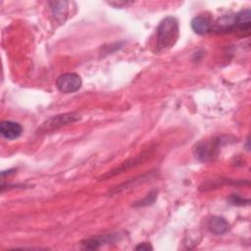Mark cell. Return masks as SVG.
<instances>
[{
    "mask_svg": "<svg viewBox=\"0 0 251 251\" xmlns=\"http://www.w3.org/2000/svg\"><path fill=\"white\" fill-rule=\"evenodd\" d=\"M251 10L245 9L234 14L235 31H248L251 27Z\"/></svg>",
    "mask_w": 251,
    "mask_h": 251,
    "instance_id": "obj_11",
    "label": "cell"
},
{
    "mask_svg": "<svg viewBox=\"0 0 251 251\" xmlns=\"http://www.w3.org/2000/svg\"><path fill=\"white\" fill-rule=\"evenodd\" d=\"M1 135L9 140L17 139L23 132V127L20 124L12 121H3L0 125Z\"/></svg>",
    "mask_w": 251,
    "mask_h": 251,
    "instance_id": "obj_6",
    "label": "cell"
},
{
    "mask_svg": "<svg viewBox=\"0 0 251 251\" xmlns=\"http://www.w3.org/2000/svg\"><path fill=\"white\" fill-rule=\"evenodd\" d=\"M132 2H126V1H118V2H109V5L114 6L115 8H125L130 5Z\"/></svg>",
    "mask_w": 251,
    "mask_h": 251,
    "instance_id": "obj_15",
    "label": "cell"
},
{
    "mask_svg": "<svg viewBox=\"0 0 251 251\" xmlns=\"http://www.w3.org/2000/svg\"><path fill=\"white\" fill-rule=\"evenodd\" d=\"M179 34L177 20L173 16L163 19L156 29V48L164 50L173 47Z\"/></svg>",
    "mask_w": 251,
    "mask_h": 251,
    "instance_id": "obj_1",
    "label": "cell"
},
{
    "mask_svg": "<svg viewBox=\"0 0 251 251\" xmlns=\"http://www.w3.org/2000/svg\"><path fill=\"white\" fill-rule=\"evenodd\" d=\"M228 201L232 205H235V206H243V205H248L250 203L249 199H244V198H242L241 196H239L237 194L230 195L228 197Z\"/></svg>",
    "mask_w": 251,
    "mask_h": 251,
    "instance_id": "obj_14",
    "label": "cell"
},
{
    "mask_svg": "<svg viewBox=\"0 0 251 251\" xmlns=\"http://www.w3.org/2000/svg\"><path fill=\"white\" fill-rule=\"evenodd\" d=\"M80 118H81L80 115L77 113H67V114H61L55 117H51L41 125V126L38 128V131L40 133L53 131L54 129H58L61 126H67L69 124H73L80 120Z\"/></svg>",
    "mask_w": 251,
    "mask_h": 251,
    "instance_id": "obj_4",
    "label": "cell"
},
{
    "mask_svg": "<svg viewBox=\"0 0 251 251\" xmlns=\"http://www.w3.org/2000/svg\"><path fill=\"white\" fill-rule=\"evenodd\" d=\"M49 4L51 6V11L53 16L60 22L64 21L63 17L65 18L68 13V2L57 1V2H50Z\"/></svg>",
    "mask_w": 251,
    "mask_h": 251,
    "instance_id": "obj_12",
    "label": "cell"
},
{
    "mask_svg": "<svg viewBox=\"0 0 251 251\" xmlns=\"http://www.w3.org/2000/svg\"><path fill=\"white\" fill-rule=\"evenodd\" d=\"M120 237L121 235L119 233H110V234H104V235H99V236L85 239L81 243L88 249H97L101 245L109 244V243L115 242L116 240H119Z\"/></svg>",
    "mask_w": 251,
    "mask_h": 251,
    "instance_id": "obj_7",
    "label": "cell"
},
{
    "mask_svg": "<svg viewBox=\"0 0 251 251\" xmlns=\"http://www.w3.org/2000/svg\"><path fill=\"white\" fill-rule=\"evenodd\" d=\"M207 227L212 233L221 235L227 232V230L229 229V224L223 217L213 216L208 220Z\"/></svg>",
    "mask_w": 251,
    "mask_h": 251,
    "instance_id": "obj_9",
    "label": "cell"
},
{
    "mask_svg": "<svg viewBox=\"0 0 251 251\" xmlns=\"http://www.w3.org/2000/svg\"><path fill=\"white\" fill-rule=\"evenodd\" d=\"M155 174L156 173H154V171H151V172H148V173H146V174H144L142 176H136V177H134V178H132V179H130V180H128L126 182H124V183L116 186L111 191H109V194L110 195H115V194L120 193V192H122L124 190H126V189H128L130 187H134L137 184H140L142 182H146L151 177H153L155 176Z\"/></svg>",
    "mask_w": 251,
    "mask_h": 251,
    "instance_id": "obj_8",
    "label": "cell"
},
{
    "mask_svg": "<svg viewBox=\"0 0 251 251\" xmlns=\"http://www.w3.org/2000/svg\"><path fill=\"white\" fill-rule=\"evenodd\" d=\"M152 151H153V149L150 148V149L145 150L142 153H140V154H138V155H136L134 157H131V158L126 160L125 162L120 164L118 167H116V168L112 169L111 171H109V172L105 173L104 175H102L98 178V180H106V179L112 178V177H114V176H116L118 175H121V174L125 173L126 171H128V170H130V169H132V168H134V167L144 163L150 157V155L152 154Z\"/></svg>",
    "mask_w": 251,
    "mask_h": 251,
    "instance_id": "obj_2",
    "label": "cell"
},
{
    "mask_svg": "<svg viewBox=\"0 0 251 251\" xmlns=\"http://www.w3.org/2000/svg\"><path fill=\"white\" fill-rule=\"evenodd\" d=\"M157 194H158L157 190L153 189V190H151L143 199H141V200L135 202V203L133 204V206H134V207H144V206L151 205V204H153V203L155 202V200H156V198H157Z\"/></svg>",
    "mask_w": 251,
    "mask_h": 251,
    "instance_id": "obj_13",
    "label": "cell"
},
{
    "mask_svg": "<svg viewBox=\"0 0 251 251\" xmlns=\"http://www.w3.org/2000/svg\"><path fill=\"white\" fill-rule=\"evenodd\" d=\"M191 28L197 34H206L212 31V23L211 20L204 15H199L194 17L190 23Z\"/></svg>",
    "mask_w": 251,
    "mask_h": 251,
    "instance_id": "obj_10",
    "label": "cell"
},
{
    "mask_svg": "<svg viewBox=\"0 0 251 251\" xmlns=\"http://www.w3.org/2000/svg\"><path fill=\"white\" fill-rule=\"evenodd\" d=\"M153 247L151 246L150 243L148 242H142V243H139L137 246H135V250H152Z\"/></svg>",
    "mask_w": 251,
    "mask_h": 251,
    "instance_id": "obj_16",
    "label": "cell"
},
{
    "mask_svg": "<svg viewBox=\"0 0 251 251\" xmlns=\"http://www.w3.org/2000/svg\"><path fill=\"white\" fill-rule=\"evenodd\" d=\"M222 138L218 137L210 141H200L194 147V155L201 162L214 160L221 148Z\"/></svg>",
    "mask_w": 251,
    "mask_h": 251,
    "instance_id": "obj_3",
    "label": "cell"
},
{
    "mask_svg": "<svg viewBox=\"0 0 251 251\" xmlns=\"http://www.w3.org/2000/svg\"><path fill=\"white\" fill-rule=\"evenodd\" d=\"M82 84L81 77L75 73H66L61 75L56 80V86L63 93H73L77 91Z\"/></svg>",
    "mask_w": 251,
    "mask_h": 251,
    "instance_id": "obj_5",
    "label": "cell"
}]
</instances>
